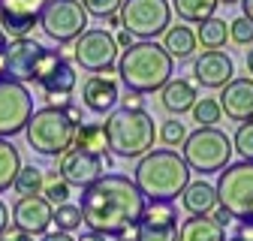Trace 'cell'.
I'll return each mask as SVG.
<instances>
[{"label": "cell", "mask_w": 253, "mask_h": 241, "mask_svg": "<svg viewBox=\"0 0 253 241\" xmlns=\"http://www.w3.org/2000/svg\"><path fill=\"white\" fill-rule=\"evenodd\" d=\"M145 208V196L133 184L130 175L106 172L100 181H93L90 187L82 193V223L90 232H100L106 238L121 235L124 229H130L139 223Z\"/></svg>", "instance_id": "6da1fadb"}, {"label": "cell", "mask_w": 253, "mask_h": 241, "mask_svg": "<svg viewBox=\"0 0 253 241\" xmlns=\"http://www.w3.org/2000/svg\"><path fill=\"white\" fill-rule=\"evenodd\" d=\"M133 184L139 187L145 202H175L190 184V169L178 151L157 148V151H148L145 157H139Z\"/></svg>", "instance_id": "7a4b0ae2"}, {"label": "cell", "mask_w": 253, "mask_h": 241, "mask_svg": "<svg viewBox=\"0 0 253 241\" xmlns=\"http://www.w3.org/2000/svg\"><path fill=\"white\" fill-rule=\"evenodd\" d=\"M121 81L133 94H157L172 76H175V60L163 51L160 42L154 40H139L126 51H121L115 64Z\"/></svg>", "instance_id": "3957f363"}, {"label": "cell", "mask_w": 253, "mask_h": 241, "mask_svg": "<svg viewBox=\"0 0 253 241\" xmlns=\"http://www.w3.org/2000/svg\"><path fill=\"white\" fill-rule=\"evenodd\" d=\"M103 127H106L109 151L121 160H139L148 151H154L157 127H154V115L145 109H115L109 112V120Z\"/></svg>", "instance_id": "277c9868"}, {"label": "cell", "mask_w": 253, "mask_h": 241, "mask_svg": "<svg viewBox=\"0 0 253 241\" xmlns=\"http://www.w3.org/2000/svg\"><path fill=\"white\" fill-rule=\"evenodd\" d=\"M76 127L73 120L67 118V112L57 109V106H45V109H34L27 127H24V136H27V145L42 157H60L67 148H73V136H76Z\"/></svg>", "instance_id": "5b68a950"}, {"label": "cell", "mask_w": 253, "mask_h": 241, "mask_svg": "<svg viewBox=\"0 0 253 241\" xmlns=\"http://www.w3.org/2000/svg\"><path fill=\"white\" fill-rule=\"evenodd\" d=\"M60 51H51L40 45L37 40H9L3 51V79L21 81V84H40L60 60Z\"/></svg>", "instance_id": "8992f818"}, {"label": "cell", "mask_w": 253, "mask_h": 241, "mask_svg": "<svg viewBox=\"0 0 253 241\" xmlns=\"http://www.w3.org/2000/svg\"><path fill=\"white\" fill-rule=\"evenodd\" d=\"M181 157L190 172H220L226 169L232 160V139L220 127H196L193 133H187L181 145Z\"/></svg>", "instance_id": "52a82bcc"}, {"label": "cell", "mask_w": 253, "mask_h": 241, "mask_svg": "<svg viewBox=\"0 0 253 241\" xmlns=\"http://www.w3.org/2000/svg\"><path fill=\"white\" fill-rule=\"evenodd\" d=\"M217 205L232 220H253V163H229L214 184Z\"/></svg>", "instance_id": "ba28073f"}, {"label": "cell", "mask_w": 253, "mask_h": 241, "mask_svg": "<svg viewBox=\"0 0 253 241\" xmlns=\"http://www.w3.org/2000/svg\"><path fill=\"white\" fill-rule=\"evenodd\" d=\"M121 27L133 40H157L172 27V6L169 0H124L121 9Z\"/></svg>", "instance_id": "9c48e42d"}, {"label": "cell", "mask_w": 253, "mask_h": 241, "mask_svg": "<svg viewBox=\"0 0 253 241\" xmlns=\"http://www.w3.org/2000/svg\"><path fill=\"white\" fill-rule=\"evenodd\" d=\"M40 27L45 30L48 40H54L57 45H67L76 42L87 30V12L82 9L79 0H48L40 15Z\"/></svg>", "instance_id": "30bf717a"}, {"label": "cell", "mask_w": 253, "mask_h": 241, "mask_svg": "<svg viewBox=\"0 0 253 241\" xmlns=\"http://www.w3.org/2000/svg\"><path fill=\"white\" fill-rule=\"evenodd\" d=\"M73 60L90 76L112 73L118 64V45L115 37L106 27H87L84 34L73 42Z\"/></svg>", "instance_id": "8fae6325"}, {"label": "cell", "mask_w": 253, "mask_h": 241, "mask_svg": "<svg viewBox=\"0 0 253 241\" xmlns=\"http://www.w3.org/2000/svg\"><path fill=\"white\" fill-rule=\"evenodd\" d=\"M30 115H34V97H30L27 84L0 79V139L24 133Z\"/></svg>", "instance_id": "7c38bea8"}, {"label": "cell", "mask_w": 253, "mask_h": 241, "mask_svg": "<svg viewBox=\"0 0 253 241\" xmlns=\"http://www.w3.org/2000/svg\"><path fill=\"white\" fill-rule=\"evenodd\" d=\"M48 0H0V30L6 40H27Z\"/></svg>", "instance_id": "4fadbf2b"}, {"label": "cell", "mask_w": 253, "mask_h": 241, "mask_svg": "<svg viewBox=\"0 0 253 241\" xmlns=\"http://www.w3.org/2000/svg\"><path fill=\"white\" fill-rule=\"evenodd\" d=\"M57 175L67 181L70 187H90L93 181H100L106 175V163L97 154H87L82 148H67L57 160Z\"/></svg>", "instance_id": "5bb4252c"}, {"label": "cell", "mask_w": 253, "mask_h": 241, "mask_svg": "<svg viewBox=\"0 0 253 241\" xmlns=\"http://www.w3.org/2000/svg\"><path fill=\"white\" fill-rule=\"evenodd\" d=\"M136 229H139V241H175L178 238L175 202H145Z\"/></svg>", "instance_id": "9a60e30c"}, {"label": "cell", "mask_w": 253, "mask_h": 241, "mask_svg": "<svg viewBox=\"0 0 253 241\" xmlns=\"http://www.w3.org/2000/svg\"><path fill=\"white\" fill-rule=\"evenodd\" d=\"M217 106L229 120L235 124H247L253 120V79L250 76H235L229 84L220 87Z\"/></svg>", "instance_id": "2e32d148"}, {"label": "cell", "mask_w": 253, "mask_h": 241, "mask_svg": "<svg viewBox=\"0 0 253 241\" xmlns=\"http://www.w3.org/2000/svg\"><path fill=\"white\" fill-rule=\"evenodd\" d=\"M51 205L42 196H27V199H15L12 211H9V223L27 235H45L51 229Z\"/></svg>", "instance_id": "e0dca14e"}, {"label": "cell", "mask_w": 253, "mask_h": 241, "mask_svg": "<svg viewBox=\"0 0 253 241\" xmlns=\"http://www.w3.org/2000/svg\"><path fill=\"white\" fill-rule=\"evenodd\" d=\"M82 103L87 112L93 115H109L115 112V106L121 103V90L118 81L109 73H97V76H87L82 81Z\"/></svg>", "instance_id": "ac0fdd59"}, {"label": "cell", "mask_w": 253, "mask_h": 241, "mask_svg": "<svg viewBox=\"0 0 253 241\" xmlns=\"http://www.w3.org/2000/svg\"><path fill=\"white\" fill-rule=\"evenodd\" d=\"M193 76L202 87L220 90L223 84H229L235 79V60L226 51H202L193 60Z\"/></svg>", "instance_id": "d6986e66"}, {"label": "cell", "mask_w": 253, "mask_h": 241, "mask_svg": "<svg viewBox=\"0 0 253 241\" xmlns=\"http://www.w3.org/2000/svg\"><path fill=\"white\" fill-rule=\"evenodd\" d=\"M76 84H79V76H76V67L70 64L67 57H60L57 64H54V70H51V73L40 81L42 97H45L51 106H57V109L70 103V97H73Z\"/></svg>", "instance_id": "ffe728a7"}, {"label": "cell", "mask_w": 253, "mask_h": 241, "mask_svg": "<svg viewBox=\"0 0 253 241\" xmlns=\"http://www.w3.org/2000/svg\"><path fill=\"white\" fill-rule=\"evenodd\" d=\"M199 100L196 94V84L187 81V79H169L163 87H160V103L169 115H184L193 109V103Z\"/></svg>", "instance_id": "44dd1931"}, {"label": "cell", "mask_w": 253, "mask_h": 241, "mask_svg": "<svg viewBox=\"0 0 253 241\" xmlns=\"http://www.w3.org/2000/svg\"><path fill=\"white\" fill-rule=\"evenodd\" d=\"M181 205L190 217H202V214H211V211L217 208V193H214V184H208V181H190V184L184 187L181 193Z\"/></svg>", "instance_id": "7402d4cb"}, {"label": "cell", "mask_w": 253, "mask_h": 241, "mask_svg": "<svg viewBox=\"0 0 253 241\" xmlns=\"http://www.w3.org/2000/svg\"><path fill=\"white\" fill-rule=\"evenodd\" d=\"M175 241H226V229L217 226L211 220V214L202 217H187L178 226V238Z\"/></svg>", "instance_id": "603a6c76"}, {"label": "cell", "mask_w": 253, "mask_h": 241, "mask_svg": "<svg viewBox=\"0 0 253 241\" xmlns=\"http://www.w3.org/2000/svg\"><path fill=\"white\" fill-rule=\"evenodd\" d=\"M199 45H196V34H193V27H166V34H163V51L172 57V60H184L190 57Z\"/></svg>", "instance_id": "cb8c5ba5"}, {"label": "cell", "mask_w": 253, "mask_h": 241, "mask_svg": "<svg viewBox=\"0 0 253 241\" xmlns=\"http://www.w3.org/2000/svg\"><path fill=\"white\" fill-rule=\"evenodd\" d=\"M73 148H82L87 154H97V157H106L109 154V139H106V127L103 124H82L76 127V136H73Z\"/></svg>", "instance_id": "d4e9b609"}, {"label": "cell", "mask_w": 253, "mask_h": 241, "mask_svg": "<svg viewBox=\"0 0 253 241\" xmlns=\"http://www.w3.org/2000/svg\"><path fill=\"white\" fill-rule=\"evenodd\" d=\"M193 34H196V45H202L208 51H220L226 45V40H229V24L223 18L211 15V18L199 21V27L193 30Z\"/></svg>", "instance_id": "484cf974"}, {"label": "cell", "mask_w": 253, "mask_h": 241, "mask_svg": "<svg viewBox=\"0 0 253 241\" xmlns=\"http://www.w3.org/2000/svg\"><path fill=\"white\" fill-rule=\"evenodd\" d=\"M21 169V154L9 139H0V193H6L12 187V181Z\"/></svg>", "instance_id": "4316f807"}, {"label": "cell", "mask_w": 253, "mask_h": 241, "mask_svg": "<svg viewBox=\"0 0 253 241\" xmlns=\"http://www.w3.org/2000/svg\"><path fill=\"white\" fill-rule=\"evenodd\" d=\"M217 6H220L217 0H172V9L178 12V18L193 21V24L211 18L217 12Z\"/></svg>", "instance_id": "83f0119b"}, {"label": "cell", "mask_w": 253, "mask_h": 241, "mask_svg": "<svg viewBox=\"0 0 253 241\" xmlns=\"http://www.w3.org/2000/svg\"><path fill=\"white\" fill-rule=\"evenodd\" d=\"M42 169L37 166H21L15 181H12V190L18 199H27V196H42Z\"/></svg>", "instance_id": "f1b7e54d"}, {"label": "cell", "mask_w": 253, "mask_h": 241, "mask_svg": "<svg viewBox=\"0 0 253 241\" xmlns=\"http://www.w3.org/2000/svg\"><path fill=\"white\" fill-rule=\"evenodd\" d=\"M70 196H73V187H70L57 172L42 175V199H45L51 208H57V205H63V202H70Z\"/></svg>", "instance_id": "f546056e"}, {"label": "cell", "mask_w": 253, "mask_h": 241, "mask_svg": "<svg viewBox=\"0 0 253 241\" xmlns=\"http://www.w3.org/2000/svg\"><path fill=\"white\" fill-rule=\"evenodd\" d=\"M51 223H57V232H70V235L76 229H82V211H79V205H73V202L57 205L51 211Z\"/></svg>", "instance_id": "4dcf8cb0"}, {"label": "cell", "mask_w": 253, "mask_h": 241, "mask_svg": "<svg viewBox=\"0 0 253 241\" xmlns=\"http://www.w3.org/2000/svg\"><path fill=\"white\" fill-rule=\"evenodd\" d=\"M190 115H193V120H196L199 127H217L220 118H223L217 100H196L193 109H190Z\"/></svg>", "instance_id": "1f68e13d"}, {"label": "cell", "mask_w": 253, "mask_h": 241, "mask_svg": "<svg viewBox=\"0 0 253 241\" xmlns=\"http://www.w3.org/2000/svg\"><path fill=\"white\" fill-rule=\"evenodd\" d=\"M157 139H160L169 151H175V148L184 145V139H187V127L181 124L178 118H169V120H163V127L157 130Z\"/></svg>", "instance_id": "d6a6232c"}, {"label": "cell", "mask_w": 253, "mask_h": 241, "mask_svg": "<svg viewBox=\"0 0 253 241\" xmlns=\"http://www.w3.org/2000/svg\"><path fill=\"white\" fill-rule=\"evenodd\" d=\"M232 151H238V154L253 163V120H247V124H241L232 136Z\"/></svg>", "instance_id": "836d02e7"}, {"label": "cell", "mask_w": 253, "mask_h": 241, "mask_svg": "<svg viewBox=\"0 0 253 241\" xmlns=\"http://www.w3.org/2000/svg\"><path fill=\"white\" fill-rule=\"evenodd\" d=\"M79 3H82V9H84L87 15H93V18H109V15H115V12L121 9L124 0H79Z\"/></svg>", "instance_id": "e575fe53"}, {"label": "cell", "mask_w": 253, "mask_h": 241, "mask_svg": "<svg viewBox=\"0 0 253 241\" xmlns=\"http://www.w3.org/2000/svg\"><path fill=\"white\" fill-rule=\"evenodd\" d=\"M229 40H232L235 45H253V24H250L244 15L229 24Z\"/></svg>", "instance_id": "d590c367"}, {"label": "cell", "mask_w": 253, "mask_h": 241, "mask_svg": "<svg viewBox=\"0 0 253 241\" xmlns=\"http://www.w3.org/2000/svg\"><path fill=\"white\" fill-rule=\"evenodd\" d=\"M121 103H124L121 109H145V100H142V94H133V90H126Z\"/></svg>", "instance_id": "8d00e7d4"}, {"label": "cell", "mask_w": 253, "mask_h": 241, "mask_svg": "<svg viewBox=\"0 0 253 241\" xmlns=\"http://www.w3.org/2000/svg\"><path fill=\"white\" fill-rule=\"evenodd\" d=\"M235 238H241V241H253V220H238V226H235Z\"/></svg>", "instance_id": "74e56055"}, {"label": "cell", "mask_w": 253, "mask_h": 241, "mask_svg": "<svg viewBox=\"0 0 253 241\" xmlns=\"http://www.w3.org/2000/svg\"><path fill=\"white\" fill-rule=\"evenodd\" d=\"M0 241H34V235H27V232H21V229H6L3 235H0Z\"/></svg>", "instance_id": "f35d334b"}, {"label": "cell", "mask_w": 253, "mask_h": 241, "mask_svg": "<svg viewBox=\"0 0 253 241\" xmlns=\"http://www.w3.org/2000/svg\"><path fill=\"white\" fill-rule=\"evenodd\" d=\"M133 42H136V40H133L130 34H126V30H124V27H121V30H118V34H115V45H118V51H126V48H130Z\"/></svg>", "instance_id": "ab89813d"}, {"label": "cell", "mask_w": 253, "mask_h": 241, "mask_svg": "<svg viewBox=\"0 0 253 241\" xmlns=\"http://www.w3.org/2000/svg\"><path fill=\"white\" fill-rule=\"evenodd\" d=\"M6 229H9V205L0 199V235H3Z\"/></svg>", "instance_id": "60d3db41"}, {"label": "cell", "mask_w": 253, "mask_h": 241, "mask_svg": "<svg viewBox=\"0 0 253 241\" xmlns=\"http://www.w3.org/2000/svg\"><path fill=\"white\" fill-rule=\"evenodd\" d=\"M40 241H76V238H73L70 232H57V229L51 232V229H48V232H45V235H42Z\"/></svg>", "instance_id": "b9f144b4"}, {"label": "cell", "mask_w": 253, "mask_h": 241, "mask_svg": "<svg viewBox=\"0 0 253 241\" xmlns=\"http://www.w3.org/2000/svg\"><path fill=\"white\" fill-rule=\"evenodd\" d=\"M118 241H139V229L136 226H130V229H124L121 235H115Z\"/></svg>", "instance_id": "7bdbcfd3"}, {"label": "cell", "mask_w": 253, "mask_h": 241, "mask_svg": "<svg viewBox=\"0 0 253 241\" xmlns=\"http://www.w3.org/2000/svg\"><path fill=\"white\" fill-rule=\"evenodd\" d=\"M76 241H109V238H106V235H100V232H90V229H87V232H82Z\"/></svg>", "instance_id": "ee69618b"}, {"label": "cell", "mask_w": 253, "mask_h": 241, "mask_svg": "<svg viewBox=\"0 0 253 241\" xmlns=\"http://www.w3.org/2000/svg\"><path fill=\"white\" fill-rule=\"evenodd\" d=\"M241 6H244V18L253 24V0H241Z\"/></svg>", "instance_id": "f6af8a7d"}, {"label": "cell", "mask_w": 253, "mask_h": 241, "mask_svg": "<svg viewBox=\"0 0 253 241\" xmlns=\"http://www.w3.org/2000/svg\"><path fill=\"white\" fill-rule=\"evenodd\" d=\"M103 21H106V30H109V27H121V15H118V12L109 15V18H103Z\"/></svg>", "instance_id": "bcb514c9"}, {"label": "cell", "mask_w": 253, "mask_h": 241, "mask_svg": "<svg viewBox=\"0 0 253 241\" xmlns=\"http://www.w3.org/2000/svg\"><path fill=\"white\" fill-rule=\"evenodd\" d=\"M247 73H250V79H253V45H250V51H247Z\"/></svg>", "instance_id": "7dc6e473"}, {"label": "cell", "mask_w": 253, "mask_h": 241, "mask_svg": "<svg viewBox=\"0 0 253 241\" xmlns=\"http://www.w3.org/2000/svg\"><path fill=\"white\" fill-rule=\"evenodd\" d=\"M6 42H9V40L3 37V30H0V51H6Z\"/></svg>", "instance_id": "c3c4849f"}, {"label": "cell", "mask_w": 253, "mask_h": 241, "mask_svg": "<svg viewBox=\"0 0 253 241\" xmlns=\"http://www.w3.org/2000/svg\"><path fill=\"white\" fill-rule=\"evenodd\" d=\"M217 3H223V6H232V3H241V0H217Z\"/></svg>", "instance_id": "681fc988"}, {"label": "cell", "mask_w": 253, "mask_h": 241, "mask_svg": "<svg viewBox=\"0 0 253 241\" xmlns=\"http://www.w3.org/2000/svg\"><path fill=\"white\" fill-rule=\"evenodd\" d=\"M0 79H3V51H0Z\"/></svg>", "instance_id": "f907efd6"}, {"label": "cell", "mask_w": 253, "mask_h": 241, "mask_svg": "<svg viewBox=\"0 0 253 241\" xmlns=\"http://www.w3.org/2000/svg\"><path fill=\"white\" fill-rule=\"evenodd\" d=\"M226 241H241V238H235V235H232V238H226Z\"/></svg>", "instance_id": "816d5d0a"}]
</instances>
